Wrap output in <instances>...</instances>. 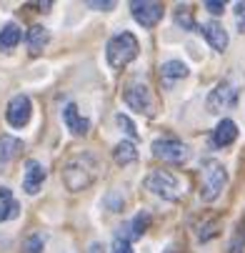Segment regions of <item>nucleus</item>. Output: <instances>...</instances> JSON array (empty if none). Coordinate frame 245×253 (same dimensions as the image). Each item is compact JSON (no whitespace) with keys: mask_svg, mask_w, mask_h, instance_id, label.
<instances>
[{"mask_svg":"<svg viewBox=\"0 0 245 253\" xmlns=\"http://www.w3.org/2000/svg\"><path fill=\"white\" fill-rule=\"evenodd\" d=\"M95 178H98V163L93 156L83 153V156H75V158H70L63 168V183L68 191H85L95 183Z\"/></svg>","mask_w":245,"mask_h":253,"instance_id":"f257e3e1","label":"nucleus"},{"mask_svg":"<svg viewBox=\"0 0 245 253\" xmlns=\"http://www.w3.org/2000/svg\"><path fill=\"white\" fill-rule=\"evenodd\" d=\"M138 50H140V45H138V38L133 33H118V35H113V38L108 41L105 58H108L110 68L120 70V68H125L128 63H133L138 58Z\"/></svg>","mask_w":245,"mask_h":253,"instance_id":"f03ea898","label":"nucleus"},{"mask_svg":"<svg viewBox=\"0 0 245 253\" xmlns=\"http://www.w3.org/2000/svg\"><path fill=\"white\" fill-rule=\"evenodd\" d=\"M228 183V170L218 161H208L203 166V183H200V198L205 203H213Z\"/></svg>","mask_w":245,"mask_h":253,"instance_id":"7ed1b4c3","label":"nucleus"},{"mask_svg":"<svg viewBox=\"0 0 245 253\" xmlns=\"http://www.w3.org/2000/svg\"><path fill=\"white\" fill-rule=\"evenodd\" d=\"M145 188L165 201H178L180 198V183H178V178H175L170 170H153L148 178H145Z\"/></svg>","mask_w":245,"mask_h":253,"instance_id":"20e7f679","label":"nucleus"},{"mask_svg":"<svg viewBox=\"0 0 245 253\" xmlns=\"http://www.w3.org/2000/svg\"><path fill=\"white\" fill-rule=\"evenodd\" d=\"M238 95H240V88L233 81H220L208 95V111L210 113L228 111V108H233L238 103Z\"/></svg>","mask_w":245,"mask_h":253,"instance_id":"39448f33","label":"nucleus"},{"mask_svg":"<svg viewBox=\"0 0 245 253\" xmlns=\"http://www.w3.org/2000/svg\"><path fill=\"white\" fill-rule=\"evenodd\" d=\"M123 100L138 113H145V116L155 113V98H153V93L145 83H130L123 90Z\"/></svg>","mask_w":245,"mask_h":253,"instance_id":"423d86ee","label":"nucleus"},{"mask_svg":"<svg viewBox=\"0 0 245 253\" xmlns=\"http://www.w3.org/2000/svg\"><path fill=\"white\" fill-rule=\"evenodd\" d=\"M153 156L165 161V163H185L190 158V148L180 140H173V138H160L153 143Z\"/></svg>","mask_w":245,"mask_h":253,"instance_id":"0eeeda50","label":"nucleus"},{"mask_svg":"<svg viewBox=\"0 0 245 253\" xmlns=\"http://www.w3.org/2000/svg\"><path fill=\"white\" fill-rule=\"evenodd\" d=\"M130 13H133V18L143 28H153L163 18V3H153V0H135V3H130Z\"/></svg>","mask_w":245,"mask_h":253,"instance_id":"6e6552de","label":"nucleus"},{"mask_svg":"<svg viewBox=\"0 0 245 253\" xmlns=\"http://www.w3.org/2000/svg\"><path fill=\"white\" fill-rule=\"evenodd\" d=\"M30 116H33V103L28 95H15L10 103H8V111H5V118L13 128H23L30 123Z\"/></svg>","mask_w":245,"mask_h":253,"instance_id":"1a4fd4ad","label":"nucleus"},{"mask_svg":"<svg viewBox=\"0 0 245 253\" xmlns=\"http://www.w3.org/2000/svg\"><path fill=\"white\" fill-rule=\"evenodd\" d=\"M43 180H45V168L38 163V161H28L25 163V175H23V188L28 196H35L40 188H43Z\"/></svg>","mask_w":245,"mask_h":253,"instance_id":"9d476101","label":"nucleus"},{"mask_svg":"<svg viewBox=\"0 0 245 253\" xmlns=\"http://www.w3.org/2000/svg\"><path fill=\"white\" fill-rule=\"evenodd\" d=\"M63 123L68 126V130L73 133V135H85L90 130V121L78 113V105L75 103H68L63 108Z\"/></svg>","mask_w":245,"mask_h":253,"instance_id":"9b49d317","label":"nucleus"},{"mask_svg":"<svg viewBox=\"0 0 245 253\" xmlns=\"http://www.w3.org/2000/svg\"><path fill=\"white\" fill-rule=\"evenodd\" d=\"M200 30L205 35V41L210 43V48H215L218 53H223L228 48V33L220 23H205V25H200Z\"/></svg>","mask_w":245,"mask_h":253,"instance_id":"f8f14e48","label":"nucleus"},{"mask_svg":"<svg viewBox=\"0 0 245 253\" xmlns=\"http://www.w3.org/2000/svg\"><path fill=\"white\" fill-rule=\"evenodd\" d=\"M183 78H188V65L183 60H168V63L160 65V81L165 85H173Z\"/></svg>","mask_w":245,"mask_h":253,"instance_id":"ddd939ff","label":"nucleus"},{"mask_svg":"<svg viewBox=\"0 0 245 253\" xmlns=\"http://www.w3.org/2000/svg\"><path fill=\"white\" fill-rule=\"evenodd\" d=\"M18 213H20V206H18V201L13 198L10 188H3V186H0V223L18 218Z\"/></svg>","mask_w":245,"mask_h":253,"instance_id":"4468645a","label":"nucleus"},{"mask_svg":"<svg viewBox=\"0 0 245 253\" xmlns=\"http://www.w3.org/2000/svg\"><path fill=\"white\" fill-rule=\"evenodd\" d=\"M238 138V126L233 123V121H220L218 123V128H215V133H213V143L218 148H225V146H230V143Z\"/></svg>","mask_w":245,"mask_h":253,"instance_id":"2eb2a0df","label":"nucleus"},{"mask_svg":"<svg viewBox=\"0 0 245 253\" xmlns=\"http://www.w3.org/2000/svg\"><path fill=\"white\" fill-rule=\"evenodd\" d=\"M20 148H23V143L18 138H10V135L0 138V170L5 166H10V161L20 153Z\"/></svg>","mask_w":245,"mask_h":253,"instance_id":"dca6fc26","label":"nucleus"},{"mask_svg":"<svg viewBox=\"0 0 245 253\" xmlns=\"http://www.w3.org/2000/svg\"><path fill=\"white\" fill-rule=\"evenodd\" d=\"M48 43H50V33H48V28H43V25H33V28L28 30V48H30V53H40Z\"/></svg>","mask_w":245,"mask_h":253,"instance_id":"f3484780","label":"nucleus"},{"mask_svg":"<svg viewBox=\"0 0 245 253\" xmlns=\"http://www.w3.org/2000/svg\"><path fill=\"white\" fill-rule=\"evenodd\" d=\"M20 38H23V30H20L15 23L3 25V30H0V50L10 53V50H13V48L20 43Z\"/></svg>","mask_w":245,"mask_h":253,"instance_id":"a211bd4d","label":"nucleus"},{"mask_svg":"<svg viewBox=\"0 0 245 253\" xmlns=\"http://www.w3.org/2000/svg\"><path fill=\"white\" fill-rule=\"evenodd\" d=\"M113 158H115V163L118 166H130V163H135L138 161V148L133 146L130 140H123V143H118V146L113 148Z\"/></svg>","mask_w":245,"mask_h":253,"instance_id":"6ab92c4d","label":"nucleus"},{"mask_svg":"<svg viewBox=\"0 0 245 253\" xmlns=\"http://www.w3.org/2000/svg\"><path fill=\"white\" fill-rule=\"evenodd\" d=\"M148 223H150V215H148V213H138V215H135V221L125 226V228H130V231H128L125 236H120V238H125V241H130V238H140V236L148 231Z\"/></svg>","mask_w":245,"mask_h":253,"instance_id":"aec40b11","label":"nucleus"},{"mask_svg":"<svg viewBox=\"0 0 245 253\" xmlns=\"http://www.w3.org/2000/svg\"><path fill=\"white\" fill-rule=\"evenodd\" d=\"M115 123H118V126H120V130H125L133 140H138V130H135V126H133V121H130L128 116L118 113V116H115Z\"/></svg>","mask_w":245,"mask_h":253,"instance_id":"412c9836","label":"nucleus"},{"mask_svg":"<svg viewBox=\"0 0 245 253\" xmlns=\"http://www.w3.org/2000/svg\"><path fill=\"white\" fill-rule=\"evenodd\" d=\"M110 253H133V248H130V241H125V238L115 236V241H113V248H110Z\"/></svg>","mask_w":245,"mask_h":253,"instance_id":"4be33fe9","label":"nucleus"},{"mask_svg":"<svg viewBox=\"0 0 245 253\" xmlns=\"http://www.w3.org/2000/svg\"><path fill=\"white\" fill-rule=\"evenodd\" d=\"M215 233H218V218L208 221V223H205V231H200V233H198V238H200V241H208L210 236H215Z\"/></svg>","mask_w":245,"mask_h":253,"instance_id":"5701e85b","label":"nucleus"},{"mask_svg":"<svg viewBox=\"0 0 245 253\" xmlns=\"http://www.w3.org/2000/svg\"><path fill=\"white\" fill-rule=\"evenodd\" d=\"M175 23L183 25L185 30H193V18H190V10H178V15H175Z\"/></svg>","mask_w":245,"mask_h":253,"instance_id":"b1692460","label":"nucleus"},{"mask_svg":"<svg viewBox=\"0 0 245 253\" xmlns=\"http://www.w3.org/2000/svg\"><path fill=\"white\" fill-rule=\"evenodd\" d=\"M43 236H30L28 238V253H43Z\"/></svg>","mask_w":245,"mask_h":253,"instance_id":"393cba45","label":"nucleus"},{"mask_svg":"<svg viewBox=\"0 0 245 253\" xmlns=\"http://www.w3.org/2000/svg\"><path fill=\"white\" fill-rule=\"evenodd\" d=\"M235 15H238V30L245 33V3H238L235 5Z\"/></svg>","mask_w":245,"mask_h":253,"instance_id":"a878e982","label":"nucleus"},{"mask_svg":"<svg viewBox=\"0 0 245 253\" xmlns=\"http://www.w3.org/2000/svg\"><path fill=\"white\" fill-rule=\"evenodd\" d=\"M205 8H208V13H213V15H223V10H225V5L223 3H215V0H208Z\"/></svg>","mask_w":245,"mask_h":253,"instance_id":"bb28decb","label":"nucleus"},{"mask_svg":"<svg viewBox=\"0 0 245 253\" xmlns=\"http://www.w3.org/2000/svg\"><path fill=\"white\" fill-rule=\"evenodd\" d=\"M88 8H95V10H113L115 3H113V0H108V3H88Z\"/></svg>","mask_w":245,"mask_h":253,"instance_id":"cd10ccee","label":"nucleus"},{"mask_svg":"<svg viewBox=\"0 0 245 253\" xmlns=\"http://www.w3.org/2000/svg\"><path fill=\"white\" fill-rule=\"evenodd\" d=\"M88 253H103V246H100V243H93V246L88 248Z\"/></svg>","mask_w":245,"mask_h":253,"instance_id":"c85d7f7f","label":"nucleus"}]
</instances>
